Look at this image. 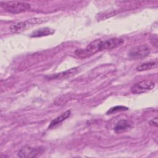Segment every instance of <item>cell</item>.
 I'll return each mask as SVG.
<instances>
[{"mask_svg": "<svg viewBox=\"0 0 158 158\" xmlns=\"http://www.w3.org/2000/svg\"><path fill=\"white\" fill-rule=\"evenodd\" d=\"M1 7L6 12L11 14H20L30 9L31 5L20 1H1Z\"/></svg>", "mask_w": 158, "mask_h": 158, "instance_id": "obj_1", "label": "cell"}, {"mask_svg": "<svg viewBox=\"0 0 158 158\" xmlns=\"http://www.w3.org/2000/svg\"><path fill=\"white\" fill-rule=\"evenodd\" d=\"M100 40H96L92 41L84 49H78L75 51V55L81 59H85L101 51L99 46Z\"/></svg>", "mask_w": 158, "mask_h": 158, "instance_id": "obj_2", "label": "cell"}, {"mask_svg": "<svg viewBox=\"0 0 158 158\" xmlns=\"http://www.w3.org/2000/svg\"><path fill=\"white\" fill-rule=\"evenodd\" d=\"M43 22L42 19L40 18H33L26 21L18 22L14 24H12L10 26L9 29L12 33H20L24 30H26L28 28H30L35 25L40 24Z\"/></svg>", "mask_w": 158, "mask_h": 158, "instance_id": "obj_3", "label": "cell"}, {"mask_svg": "<svg viewBox=\"0 0 158 158\" xmlns=\"http://www.w3.org/2000/svg\"><path fill=\"white\" fill-rule=\"evenodd\" d=\"M151 52L150 47L147 44H141L131 48L128 56L131 59H139L147 57Z\"/></svg>", "mask_w": 158, "mask_h": 158, "instance_id": "obj_4", "label": "cell"}, {"mask_svg": "<svg viewBox=\"0 0 158 158\" xmlns=\"http://www.w3.org/2000/svg\"><path fill=\"white\" fill-rule=\"evenodd\" d=\"M155 87L153 81L145 80L135 83L131 88V91L133 94H142L152 90Z\"/></svg>", "mask_w": 158, "mask_h": 158, "instance_id": "obj_5", "label": "cell"}, {"mask_svg": "<svg viewBox=\"0 0 158 158\" xmlns=\"http://www.w3.org/2000/svg\"><path fill=\"white\" fill-rule=\"evenodd\" d=\"M43 151L44 149L41 147L32 148L30 146H24L18 151L17 155L19 157L22 158H33L40 156Z\"/></svg>", "mask_w": 158, "mask_h": 158, "instance_id": "obj_6", "label": "cell"}, {"mask_svg": "<svg viewBox=\"0 0 158 158\" xmlns=\"http://www.w3.org/2000/svg\"><path fill=\"white\" fill-rule=\"evenodd\" d=\"M123 43H124V40L122 38H110L107 40H101L99 43L101 51L103 50H106V49H115L121 46L122 44H123Z\"/></svg>", "mask_w": 158, "mask_h": 158, "instance_id": "obj_7", "label": "cell"}, {"mask_svg": "<svg viewBox=\"0 0 158 158\" xmlns=\"http://www.w3.org/2000/svg\"><path fill=\"white\" fill-rule=\"evenodd\" d=\"M78 71V68H73L70 70H66L65 72H62L58 73H55L51 75H49L46 77V78L48 80H54V79H60L63 78H66L68 77H70L73 75H75Z\"/></svg>", "mask_w": 158, "mask_h": 158, "instance_id": "obj_8", "label": "cell"}, {"mask_svg": "<svg viewBox=\"0 0 158 158\" xmlns=\"http://www.w3.org/2000/svg\"><path fill=\"white\" fill-rule=\"evenodd\" d=\"M131 127V123L128 121V120L122 119L119 120L115 125L114 127V131L117 133H120L123 132Z\"/></svg>", "mask_w": 158, "mask_h": 158, "instance_id": "obj_9", "label": "cell"}, {"mask_svg": "<svg viewBox=\"0 0 158 158\" xmlns=\"http://www.w3.org/2000/svg\"><path fill=\"white\" fill-rule=\"evenodd\" d=\"M55 32L54 30L48 28V27H44L37 29L32 32L31 34V37L33 38H37V37H42L45 36H48L50 35H52Z\"/></svg>", "mask_w": 158, "mask_h": 158, "instance_id": "obj_10", "label": "cell"}, {"mask_svg": "<svg viewBox=\"0 0 158 158\" xmlns=\"http://www.w3.org/2000/svg\"><path fill=\"white\" fill-rule=\"evenodd\" d=\"M70 110H66L65 112H63L59 116L57 117L56 118H54L53 120L51 121L49 125L48 126V129L53 128V127H56V125H59V123L62 122L64 120L67 119L70 116Z\"/></svg>", "mask_w": 158, "mask_h": 158, "instance_id": "obj_11", "label": "cell"}, {"mask_svg": "<svg viewBox=\"0 0 158 158\" xmlns=\"http://www.w3.org/2000/svg\"><path fill=\"white\" fill-rule=\"evenodd\" d=\"M157 67V63L154 62H149L141 64L136 67V70L138 71H145L148 70H151Z\"/></svg>", "mask_w": 158, "mask_h": 158, "instance_id": "obj_12", "label": "cell"}, {"mask_svg": "<svg viewBox=\"0 0 158 158\" xmlns=\"http://www.w3.org/2000/svg\"><path fill=\"white\" fill-rule=\"evenodd\" d=\"M127 110H128V108L127 107L123 106H117L109 109V110H108L107 112V114H112L117 112L125 111Z\"/></svg>", "mask_w": 158, "mask_h": 158, "instance_id": "obj_13", "label": "cell"}, {"mask_svg": "<svg viewBox=\"0 0 158 158\" xmlns=\"http://www.w3.org/2000/svg\"><path fill=\"white\" fill-rule=\"evenodd\" d=\"M151 41L152 45H154L156 47L157 46V37L156 35L152 36V37L151 38Z\"/></svg>", "mask_w": 158, "mask_h": 158, "instance_id": "obj_14", "label": "cell"}, {"mask_svg": "<svg viewBox=\"0 0 158 158\" xmlns=\"http://www.w3.org/2000/svg\"><path fill=\"white\" fill-rule=\"evenodd\" d=\"M149 123L150 125L157 127V117H155L153 119H151L149 122Z\"/></svg>", "mask_w": 158, "mask_h": 158, "instance_id": "obj_15", "label": "cell"}]
</instances>
